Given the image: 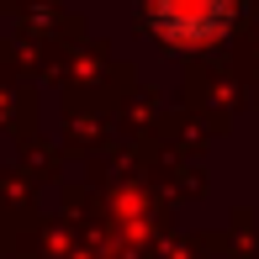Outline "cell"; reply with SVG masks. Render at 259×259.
Returning <instances> with one entry per match:
<instances>
[{
    "label": "cell",
    "instance_id": "6da1fadb",
    "mask_svg": "<svg viewBox=\"0 0 259 259\" xmlns=\"http://www.w3.org/2000/svg\"><path fill=\"white\" fill-rule=\"evenodd\" d=\"M222 0H154V21L164 37H206L217 27Z\"/></svg>",
    "mask_w": 259,
    "mask_h": 259
}]
</instances>
